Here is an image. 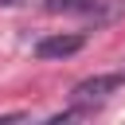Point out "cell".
I'll list each match as a JSON object with an SVG mask.
<instances>
[{
	"instance_id": "3",
	"label": "cell",
	"mask_w": 125,
	"mask_h": 125,
	"mask_svg": "<svg viewBox=\"0 0 125 125\" xmlns=\"http://www.w3.org/2000/svg\"><path fill=\"white\" fill-rule=\"evenodd\" d=\"M86 43V35H43L35 43V59H66V55H78Z\"/></svg>"
},
{
	"instance_id": "4",
	"label": "cell",
	"mask_w": 125,
	"mask_h": 125,
	"mask_svg": "<svg viewBox=\"0 0 125 125\" xmlns=\"http://www.w3.org/2000/svg\"><path fill=\"white\" fill-rule=\"evenodd\" d=\"M16 4H27V0H0V8H16Z\"/></svg>"
},
{
	"instance_id": "2",
	"label": "cell",
	"mask_w": 125,
	"mask_h": 125,
	"mask_svg": "<svg viewBox=\"0 0 125 125\" xmlns=\"http://www.w3.org/2000/svg\"><path fill=\"white\" fill-rule=\"evenodd\" d=\"M125 86V70H113V74H94V78H82L74 90H70V102L78 105V109H94V105H102L109 94H117Z\"/></svg>"
},
{
	"instance_id": "1",
	"label": "cell",
	"mask_w": 125,
	"mask_h": 125,
	"mask_svg": "<svg viewBox=\"0 0 125 125\" xmlns=\"http://www.w3.org/2000/svg\"><path fill=\"white\" fill-rule=\"evenodd\" d=\"M51 16H78L90 27H109L125 16V0H43Z\"/></svg>"
}]
</instances>
